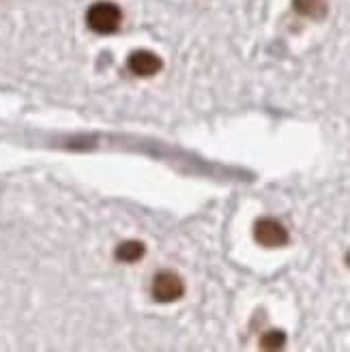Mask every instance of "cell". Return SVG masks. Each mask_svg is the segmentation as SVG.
Wrapping results in <instances>:
<instances>
[{
	"mask_svg": "<svg viewBox=\"0 0 350 352\" xmlns=\"http://www.w3.org/2000/svg\"><path fill=\"white\" fill-rule=\"evenodd\" d=\"M146 254V248L140 241H125L116 248V258L125 264H133L138 260H142Z\"/></svg>",
	"mask_w": 350,
	"mask_h": 352,
	"instance_id": "8992f818",
	"label": "cell"
},
{
	"mask_svg": "<svg viewBox=\"0 0 350 352\" xmlns=\"http://www.w3.org/2000/svg\"><path fill=\"white\" fill-rule=\"evenodd\" d=\"M127 67L138 78H153L162 72V58L149 50H138L127 58Z\"/></svg>",
	"mask_w": 350,
	"mask_h": 352,
	"instance_id": "277c9868",
	"label": "cell"
},
{
	"mask_svg": "<svg viewBox=\"0 0 350 352\" xmlns=\"http://www.w3.org/2000/svg\"><path fill=\"white\" fill-rule=\"evenodd\" d=\"M86 24L97 34H114L122 24V11L118 5L101 0L86 11Z\"/></svg>",
	"mask_w": 350,
	"mask_h": 352,
	"instance_id": "6da1fadb",
	"label": "cell"
},
{
	"mask_svg": "<svg viewBox=\"0 0 350 352\" xmlns=\"http://www.w3.org/2000/svg\"><path fill=\"white\" fill-rule=\"evenodd\" d=\"M151 294L157 303H174L185 294V284L177 273L162 271L153 277Z\"/></svg>",
	"mask_w": 350,
	"mask_h": 352,
	"instance_id": "7a4b0ae2",
	"label": "cell"
},
{
	"mask_svg": "<svg viewBox=\"0 0 350 352\" xmlns=\"http://www.w3.org/2000/svg\"><path fill=\"white\" fill-rule=\"evenodd\" d=\"M292 7L296 13L309 17V20H322L329 11L327 0H292Z\"/></svg>",
	"mask_w": 350,
	"mask_h": 352,
	"instance_id": "5b68a950",
	"label": "cell"
},
{
	"mask_svg": "<svg viewBox=\"0 0 350 352\" xmlns=\"http://www.w3.org/2000/svg\"><path fill=\"white\" fill-rule=\"evenodd\" d=\"M254 239L262 245V248H284V245L290 241L286 228L275 221V219H258L254 226Z\"/></svg>",
	"mask_w": 350,
	"mask_h": 352,
	"instance_id": "3957f363",
	"label": "cell"
},
{
	"mask_svg": "<svg viewBox=\"0 0 350 352\" xmlns=\"http://www.w3.org/2000/svg\"><path fill=\"white\" fill-rule=\"evenodd\" d=\"M284 344H286V333L284 331H269L260 340L262 350H279V348H284Z\"/></svg>",
	"mask_w": 350,
	"mask_h": 352,
	"instance_id": "52a82bcc",
	"label": "cell"
}]
</instances>
